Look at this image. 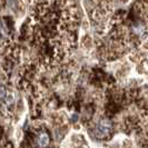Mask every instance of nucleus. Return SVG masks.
<instances>
[{
	"label": "nucleus",
	"mask_w": 148,
	"mask_h": 148,
	"mask_svg": "<svg viewBox=\"0 0 148 148\" xmlns=\"http://www.w3.org/2000/svg\"><path fill=\"white\" fill-rule=\"evenodd\" d=\"M6 96V90L3 87H0V98H3Z\"/></svg>",
	"instance_id": "obj_3"
},
{
	"label": "nucleus",
	"mask_w": 148,
	"mask_h": 148,
	"mask_svg": "<svg viewBox=\"0 0 148 148\" xmlns=\"http://www.w3.org/2000/svg\"><path fill=\"white\" fill-rule=\"evenodd\" d=\"M37 141H38V146H40V147L47 146V145H48V143H49L48 135H47L46 133L39 134V136H38V138H37Z\"/></svg>",
	"instance_id": "obj_2"
},
{
	"label": "nucleus",
	"mask_w": 148,
	"mask_h": 148,
	"mask_svg": "<svg viewBox=\"0 0 148 148\" xmlns=\"http://www.w3.org/2000/svg\"><path fill=\"white\" fill-rule=\"evenodd\" d=\"M110 123L108 120H101L100 123H98L95 129V134L98 138H105L109 132H110Z\"/></svg>",
	"instance_id": "obj_1"
}]
</instances>
